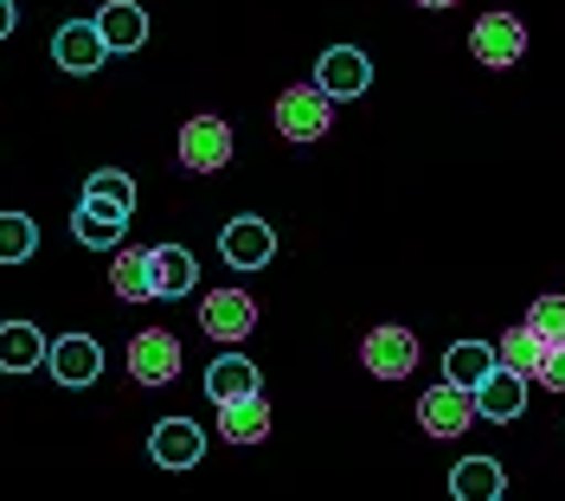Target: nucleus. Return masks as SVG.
I'll return each instance as SVG.
<instances>
[{"label": "nucleus", "mask_w": 565, "mask_h": 501, "mask_svg": "<svg viewBox=\"0 0 565 501\" xmlns=\"http://www.w3.org/2000/svg\"><path fill=\"white\" fill-rule=\"evenodd\" d=\"M469 52H476V65L508 72V65H521V52H527V26H521L514 13H482V20L469 26Z\"/></svg>", "instance_id": "f257e3e1"}, {"label": "nucleus", "mask_w": 565, "mask_h": 501, "mask_svg": "<svg viewBox=\"0 0 565 501\" xmlns=\"http://www.w3.org/2000/svg\"><path fill=\"white\" fill-rule=\"evenodd\" d=\"M328 116H334V97H328L321 84H296V90L277 97V129L289 136V142H316V136H328Z\"/></svg>", "instance_id": "f03ea898"}, {"label": "nucleus", "mask_w": 565, "mask_h": 501, "mask_svg": "<svg viewBox=\"0 0 565 501\" xmlns=\"http://www.w3.org/2000/svg\"><path fill=\"white\" fill-rule=\"evenodd\" d=\"M129 380L136 386H174L180 380V341L168 328H141L129 341Z\"/></svg>", "instance_id": "7ed1b4c3"}, {"label": "nucleus", "mask_w": 565, "mask_h": 501, "mask_svg": "<svg viewBox=\"0 0 565 501\" xmlns=\"http://www.w3.org/2000/svg\"><path fill=\"white\" fill-rule=\"evenodd\" d=\"M418 425L430 430V437H462V430L476 425V393L469 386H430V393L418 398Z\"/></svg>", "instance_id": "20e7f679"}, {"label": "nucleus", "mask_w": 565, "mask_h": 501, "mask_svg": "<svg viewBox=\"0 0 565 501\" xmlns=\"http://www.w3.org/2000/svg\"><path fill=\"white\" fill-rule=\"evenodd\" d=\"M180 161H186V174H218L232 161V129L218 116H193L180 129Z\"/></svg>", "instance_id": "39448f33"}, {"label": "nucleus", "mask_w": 565, "mask_h": 501, "mask_svg": "<svg viewBox=\"0 0 565 501\" xmlns=\"http://www.w3.org/2000/svg\"><path fill=\"white\" fill-rule=\"evenodd\" d=\"M360 360H366V373L373 380H405L412 366H418V334L412 328H373L366 334V348H360Z\"/></svg>", "instance_id": "423d86ee"}, {"label": "nucleus", "mask_w": 565, "mask_h": 501, "mask_svg": "<svg viewBox=\"0 0 565 501\" xmlns=\"http://www.w3.org/2000/svg\"><path fill=\"white\" fill-rule=\"evenodd\" d=\"M45 366H52L58 386H97V373H104V348H97L90 334H58V341L45 348Z\"/></svg>", "instance_id": "0eeeda50"}, {"label": "nucleus", "mask_w": 565, "mask_h": 501, "mask_svg": "<svg viewBox=\"0 0 565 501\" xmlns=\"http://www.w3.org/2000/svg\"><path fill=\"white\" fill-rule=\"evenodd\" d=\"M218 250H225V264L232 270H264L270 257H277V232L264 225V218H232L225 232H218Z\"/></svg>", "instance_id": "6e6552de"}, {"label": "nucleus", "mask_w": 565, "mask_h": 501, "mask_svg": "<svg viewBox=\"0 0 565 501\" xmlns=\"http://www.w3.org/2000/svg\"><path fill=\"white\" fill-rule=\"evenodd\" d=\"M200 328H206L212 341H245L250 328H257V302H250L245 289H212L206 302H200Z\"/></svg>", "instance_id": "1a4fd4ad"}, {"label": "nucleus", "mask_w": 565, "mask_h": 501, "mask_svg": "<svg viewBox=\"0 0 565 501\" xmlns=\"http://www.w3.org/2000/svg\"><path fill=\"white\" fill-rule=\"evenodd\" d=\"M52 58H58V72H71V77H90V72H97V65L109 58L97 20H71V26H58V39H52Z\"/></svg>", "instance_id": "9d476101"}, {"label": "nucleus", "mask_w": 565, "mask_h": 501, "mask_svg": "<svg viewBox=\"0 0 565 501\" xmlns=\"http://www.w3.org/2000/svg\"><path fill=\"white\" fill-rule=\"evenodd\" d=\"M148 457L161 469H193L206 457V430L193 425V418H161L154 437H148Z\"/></svg>", "instance_id": "9b49d317"}, {"label": "nucleus", "mask_w": 565, "mask_h": 501, "mask_svg": "<svg viewBox=\"0 0 565 501\" xmlns=\"http://www.w3.org/2000/svg\"><path fill=\"white\" fill-rule=\"evenodd\" d=\"M71 232H77V245L90 250H116L122 245V232H129V213L122 206H104V200H77V213H71Z\"/></svg>", "instance_id": "f8f14e48"}, {"label": "nucleus", "mask_w": 565, "mask_h": 501, "mask_svg": "<svg viewBox=\"0 0 565 501\" xmlns=\"http://www.w3.org/2000/svg\"><path fill=\"white\" fill-rule=\"evenodd\" d=\"M316 84L328 90V97H360V90L373 84V65H366V52H353V45H334V52H321Z\"/></svg>", "instance_id": "ddd939ff"}, {"label": "nucleus", "mask_w": 565, "mask_h": 501, "mask_svg": "<svg viewBox=\"0 0 565 501\" xmlns=\"http://www.w3.org/2000/svg\"><path fill=\"white\" fill-rule=\"evenodd\" d=\"M527 386L533 380L508 373V366H494L489 380L476 386V418H521V412H527Z\"/></svg>", "instance_id": "4468645a"}, {"label": "nucleus", "mask_w": 565, "mask_h": 501, "mask_svg": "<svg viewBox=\"0 0 565 501\" xmlns=\"http://www.w3.org/2000/svg\"><path fill=\"white\" fill-rule=\"evenodd\" d=\"M218 437H232V444H264V437H270V405H264V393L225 398V405H218Z\"/></svg>", "instance_id": "2eb2a0df"}, {"label": "nucleus", "mask_w": 565, "mask_h": 501, "mask_svg": "<svg viewBox=\"0 0 565 501\" xmlns=\"http://www.w3.org/2000/svg\"><path fill=\"white\" fill-rule=\"evenodd\" d=\"M148 270H154V296H186L200 284V264L186 245H154L148 250Z\"/></svg>", "instance_id": "dca6fc26"}, {"label": "nucleus", "mask_w": 565, "mask_h": 501, "mask_svg": "<svg viewBox=\"0 0 565 501\" xmlns=\"http://www.w3.org/2000/svg\"><path fill=\"white\" fill-rule=\"evenodd\" d=\"M45 366V334L33 322H0V373H33Z\"/></svg>", "instance_id": "f3484780"}, {"label": "nucleus", "mask_w": 565, "mask_h": 501, "mask_svg": "<svg viewBox=\"0 0 565 501\" xmlns=\"http://www.w3.org/2000/svg\"><path fill=\"white\" fill-rule=\"evenodd\" d=\"M97 33H104L109 52H136L141 39H148V13H141L136 0H109L104 13H97Z\"/></svg>", "instance_id": "a211bd4d"}, {"label": "nucleus", "mask_w": 565, "mask_h": 501, "mask_svg": "<svg viewBox=\"0 0 565 501\" xmlns=\"http://www.w3.org/2000/svg\"><path fill=\"white\" fill-rule=\"evenodd\" d=\"M501 489H508V476H501L494 457H462V463L450 469V495L457 501H494Z\"/></svg>", "instance_id": "6ab92c4d"}, {"label": "nucleus", "mask_w": 565, "mask_h": 501, "mask_svg": "<svg viewBox=\"0 0 565 501\" xmlns=\"http://www.w3.org/2000/svg\"><path fill=\"white\" fill-rule=\"evenodd\" d=\"M245 393H257V366L245 354H218L206 366V398L225 405V398H245Z\"/></svg>", "instance_id": "aec40b11"}, {"label": "nucleus", "mask_w": 565, "mask_h": 501, "mask_svg": "<svg viewBox=\"0 0 565 501\" xmlns=\"http://www.w3.org/2000/svg\"><path fill=\"white\" fill-rule=\"evenodd\" d=\"M540 360H546V341H540L533 328H508V334L494 341V366H508V373H521V380H540Z\"/></svg>", "instance_id": "412c9836"}, {"label": "nucleus", "mask_w": 565, "mask_h": 501, "mask_svg": "<svg viewBox=\"0 0 565 501\" xmlns=\"http://www.w3.org/2000/svg\"><path fill=\"white\" fill-rule=\"evenodd\" d=\"M489 373H494V348L489 341H457V348L444 354V380H450V386H469V393H476Z\"/></svg>", "instance_id": "4be33fe9"}, {"label": "nucleus", "mask_w": 565, "mask_h": 501, "mask_svg": "<svg viewBox=\"0 0 565 501\" xmlns=\"http://www.w3.org/2000/svg\"><path fill=\"white\" fill-rule=\"evenodd\" d=\"M109 284H116V296H122V302H154V270H148V250H116Z\"/></svg>", "instance_id": "5701e85b"}, {"label": "nucleus", "mask_w": 565, "mask_h": 501, "mask_svg": "<svg viewBox=\"0 0 565 501\" xmlns=\"http://www.w3.org/2000/svg\"><path fill=\"white\" fill-rule=\"evenodd\" d=\"M39 250V225L26 213H0V264H26Z\"/></svg>", "instance_id": "b1692460"}, {"label": "nucleus", "mask_w": 565, "mask_h": 501, "mask_svg": "<svg viewBox=\"0 0 565 501\" xmlns=\"http://www.w3.org/2000/svg\"><path fill=\"white\" fill-rule=\"evenodd\" d=\"M84 193H90V200H104V206H122V213H136V180L122 174V168H97V174L84 180Z\"/></svg>", "instance_id": "393cba45"}, {"label": "nucleus", "mask_w": 565, "mask_h": 501, "mask_svg": "<svg viewBox=\"0 0 565 501\" xmlns=\"http://www.w3.org/2000/svg\"><path fill=\"white\" fill-rule=\"evenodd\" d=\"M527 328L546 341V348H559L565 341V296H540V302L527 309Z\"/></svg>", "instance_id": "a878e982"}, {"label": "nucleus", "mask_w": 565, "mask_h": 501, "mask_svg": "<svg viewBox=\"0 0 565 501\" xmlns=\"http://www.w3.org/2000/svg\"><path fill=\"white\" fill-rule=\"evenodd\" d=\"M540 386L565 393V341H559V348H546V360H540Z\"/></svg>", "instance_id": "bb28decb"}, {"label": "nucleus", "mask_w": 565, "mask_h": 501, "mask_svg": "<svg viewBox=\"0 0 565 501\" xmlns=\"http://www.w3.org/2000/svg\"><path fill=\"white\" fill-rule=\"evenodd\" d=\"M13 33V0H0V39Z\"/></svg>", "instance_id": "cd10ccee"}, {"label": "nucleus", "mask_w": 565, "mask_h": 501, "mask_svg": "<svg viewBox=\"0 0 565 501\" xmlns=\"http://www.w3.org/2000/svg\"><path fill=\"white\" fill-rule=\"evenodd\" d=\"M418 7H430V13H444V7H457V0H418Z\"/></svg>", "instance_id": "c85d7f7f"}]
</instances>
